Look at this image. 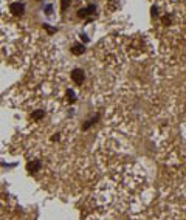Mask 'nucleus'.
<instances>
[{"label":"nucleus","mask_w":186,"mask_h":220,"mask_svg":"<svg viewBox=\"0 0 186 220\" xmlns=\"http://www.w3.org/2000/svg\"><path fill=\"white\" fill-rule=\"evenodd\" d=\"M72 79H73L74 84L81 85V84H82V81H84V74H82L81 70H73V73H72Z\"/></svg>","instance_id":"obj_1"},{"label":"nucleus","mask_w":186,"mask_h":220,"mask_svg":"<svg viewBox=\"0 0 186 220\" xmlns=\"http://www.w3.org/2000/svg\"><path fill=\"white\" fill-rule=\"evenodd\" d=\"M10 10L14 12V14H22V11H23V6L20 5V3H12V5L10 6Z\"/></svg>","instance_id":"obj_2"},{"label":"nucleus","mask_w":186,"mask_h":220,"mask_svg":"<svg viewBox=\"0 0 186 220\" xmlns=\"http://www.w3.org/2000/svg\"><path fill=\"white\" fill-rule=\"evenodd\" d=\"M82 51H84V47H82V45H74L73 50H72V53H74V54H79Z\"/></svg>","instance_id":"obj_3"}]
</instances>
